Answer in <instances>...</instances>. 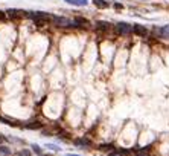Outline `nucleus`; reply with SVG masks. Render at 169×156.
<instances>
[{"label":"nucleus","instance_id":"nucleus-1","mask_svg":"<svg viewBox=\"0 0 169 156\" xmlns=\"http://www.w3.org/2000/svg\"><path fill=\"white\" fill-rule=\"evenodd\" d=\"M28 17H31V19L34 20L35 26H38V28H43V26H46V24L50 22V19H52V14H49V12L37 11V12H28Z\"/></svg>","mask_w":169,"mask_h":156},{"label":"nucleus","instance_id":"nucleus-2","mask_svg":"<svg viewBox=\"0 0 169 156\" xmlns=\"http://www.w3.org/2000/svg\"><path fill=\"white\" fill-rule=\"evenodd\" d=\"M50 22L55 24L56 28H76L72 20H69L66 17H58V15H52Z\"/></svg>","mask_w":169,"mask_h":156},{"label":"nucleus","instance_id":"nucleus-3","mask_svg":"<svg viewBox=\"0 0 169 156\" xmlns=\"http://www.w3.org/2000/svg\"><path fill=\"white\" fill-rule=\"evenodd\" d=\"M116 32L119 35H130L133 32V24L125 23V22H119L116 24Z\"/></svg>","mask_w":169,"mask_h":156},{"label":"nucleus","instance_id":"nucleus-4","mask_svg":"<svg viewBox=\"0 0 169 156\" xmlns=\"http://www.w3.org/2000/svg\"><path fill=\"white\" fill-rule=\"evenodd\" d=\"M23 15H28V12L22 11V9H14V8H11V9L6 11V17H9V19H12V20H15V19H22Z\"/></svg>","mask_w":169,"mask_h":156},{"label":"nucleus","instance_id":"nucleus-5","mask_svg":"<svg viewBox=\"0 0 169 156\" xmlns=\"http://www.w3.org/2000/svg\"><path fill=\"white\" fill-rule=\"evenodd\" d=\"M133 32H134L136 35H139V37H146L148 29L143 26V24L136 23V24H133Z\"/></svg>","mask_w":169,"mask_h":156},{"label":"nucleus","instance_id":"nucleus-6","mask_svg":"<svg viewBox=\"0 0 169 156\" xmlns=\"http://www.w3.org/2000/svg\"><path fill=\"white\" fill-rule=\"evenodd\" d=\"M23 127L28 129V130H41V129H43V124H41L40 121H31V122L24 124Z\"/></svg>","mask_w":169,"mask_h":156},{"label":"nucleus","instance_id":"nucleus-7","mask_svg":"<svg viewBox=\"0 0 169 156\" xmlns=\"http://www.w3.org/2000/svg\"><path fill=\"white\" fill-rule=\"evenodd\" d=\"M73 144L78 145V147H91V141L89 138H78L73 141Z\"/></svg>","mask_w":169,"mask_h":156},{"label":"nucleus","instance_id":"nucleus-8","mask_svg":"<svg viewBox=\"0 0 169 156\" xmlns=\"http://www.w3.org/2000/svg\"><path fill=\"white\" fill-rule=\"evenodd\" d=\"M0 122H5L6 126H11V127H17L18 122L12 118H8V116H0Z\"/></svg>","mask_w":169,"mask_h":156},{"label":"nucleus","instance_id":"nucleus-9","mask_svg":"<svg viewBox=\"0 0 169 156\" xmlns=\"http://www.w3.org/2000/svg\"><path fill=\"white\" fill-rule=\"evenodd\" d=\"M93 3H95V6L99 8V9H107V8L110 6V3H108L107 0H93Z\"/></svg>","mask_w":169,"mask_h":156},{"label":"nucleus","instance_id":"nucleus-10","mask_svg":"<svg viewBox=\"0 0 169 156\" xmlns=\"http://www.w3.org/2000/svg\"><path fill=\"white\" fill-rule=\"evenodd\" d=\"M110 26H111V24L108 23V22H96V29H98V31H104V32H105V31L110 29Z\"/></svg>","mask_w":169,"mask_h":156},{"label":"nucleus","instance_id":"nucleus-11","mask_svg":"<svg viewBox=\"0 0 169 156\" xmlns=\"http://www.w3.org/2000/svg\"><path fill=\"white\" fill-rule=\"evenodd\" d=\"M73 23H75L76 28H79V26H84V24L87 26V24H89V20H87V19H82V17H76V19L73 20Z\"/></svg>","mask_w":169,"mask_h":156},{"label":"nucleus","instance_id":"nucleus-12","mask_svg":"<svg viewBox=\"0 0 169 156\" xmlns=\"http://www.w3.org/2000/svg\"><path fill=\"white\" fill-rule=\"evenodd\" d=\"M0 156H11V148L6 145H0Z\"/></svg>","mask_w":169,"mask_h":156},{"label":"nucleus","instance_id":"nucleus-13","mask_svg":"<svg viewBox=\"0 0 169 156\" xmlns=\"http://www.w3.org/2000/svg\"><path fill=\"white\" fill-rule=\"evenodd\" d=\"M31 148H32V152H34L35 155L43 156V150H41V147H40L38 144H31Z\"/></svg>","mask_w":169,"mask_h":156},{"label":"nucleus","instance_id":"nucleus-14","mask_svg":"<svg viewBox=\"0 0 169 156\" xmlns=\"http://www.w3.org/2000/svg\"><path fill=\"white\" fill-rule=\"evenodd\" d=\"M101 152H113V145L111 144H101L99 145Z\"/></svg>","mask_w":169,"mask_h":156},{"label":"nucleus","instance_id":"nucleus-15","mask_svg":"<svg viewBox=\"0 0 169 156\" xmlns=\"http://www.w3.org/2000/svg\"><path fill=\"white\" fill-rule=\"evenodd\" d=\"M73 5L75 6H87L89 5V0H75Z\"/></svg>","mask_w":169,"mask_h":156},{"label":"nucleus","instance_id":"nucleus-16","mask_svg":"<svg viewBox=\"0 0 169 156\" xmlns=\"http://www.w3.org/2000/svg\"><path fill=\"white\" fill-rule=\"evenodd\" d=\"M46 148H49V150H54V152H61V148L55 144H46Z\"/></svg>","mask_w":169,"mask_h":156},{"label":"nucleus","instance_id":"nucleus-17","mask_svg":"<svg viewBox=\"0 0 169 156\" xmlns=\"http://www.w3.org/2000/svg\"><path fill=\"white\" fill-rule=\"evenodd\" d=\"M17 156H32V153L29 152V150H20V152H17Z\"/></svg>","mask_w":169,"mask_h":156},{"label":"nucleus","instance_id":"nucleus-18","mask_svg":"<svg viewBox=\"0 0 169 156\" xmlns=\"http://www.w3.org/2000/svg\"><path fill=\"white\" fill-rule=\"evenodd\" d=\"M108 156H124V155H122L119 150H117V152H114V150H113V152H110V153H108Z\"/></svg>","mask_w":169,"mask_h":156},{"label":"nucleus","instance_id":"nucleus-19","mask_svg":"<svg viewBox=\"0 0 169 156\" xmlns=\"http://www.w3.org/2000/svg\"><path fill=\"white\" fill-rule=\"evenodd\" d=\"M6 141H8V138H6V136H3V135L0 133V145L3 144V143H6Z\"/></svg>","mask_w":169,"mask_h":156},{"label":"nucleus","instance_id":"nucleus-20","mask_svg":"<svg viewBox=\"0 0 169 156\" xmlns=\"http://www.w3.org/2000/svg\"><path fill=\"white\" fill-rule=\"evenodd\" d=\"M119 152H120L122 155H130V153H131L130 150H125V148H119Z\"/></svg>","mask_w":169,"mask_h":156},{"label":"nucleus","instance_id":"nucleus-21","mask_svg":"<svg viewBox=\"0 0 169 156\" xmlns=\"http://www.w3.org/2000/svg\"><path fill=\"white\" fill-rule=\"evenodd\" d=\"M114 8H116L117 11H120V9L124 8V5H122V3H116V5H114Z\"/></svg>","mask_w":169,"mask_h":156},{"label":"nucleus","instance_id":"nucleus-22","mask_svg":"<svg viewBox=\"0 0 169 156\" xmlns=\"http://www.w3.org/2000/svg\"><path fill=\"white\" fill-rule=\"evenodd\" d=\"M5 19H6V12L0 11V22H2V20H5Z\"/></svg>","mask_w":169,"mask_h":156},{"label":"nucleus","instance_id":"nucleus-23","mask_svg":"<svg viewBox=\"0 0 169 156\" xmlns=\"http://www.w3.org/2000/svg\"><path fill=\"white\" fill-rule=\"evenodd\" d=\"M64 2H67L69 5H73V2H75V0H64Z\"/></svg>","mask_w":169,"mask_h":156},{"label":"nucleus","instance_id":"nucleus-24","mask_svg":"<svg viewBox=\"0 0 169 156\" xmlns=\"http://www.w3.org/2000/svg\"><path fill=\"white\" fill-rule=\"evenodd\" d=\"M137 156H146V155H145V152H140V153H137Z\"/></svg>","mask_w":169,"mask_h":156},{"label":"nucleus","instance_id":"nucleus-25","mask_svg":"<svg viewBox=\"0 0 169 156\" xmlns=\"http://www.w3.org/2000/svg\"><path fill=\"white\" fill-rule=\"evenodd\" d=\"M67 156H79V155H72V153H70V155H67Z\"/></svg>","mask_w":169,"mask_h":156},{"label":"nucleus","instance_id":"nucleus-26","mask_svg":"<svg viewBox=\"0 0 169 156\" xmlns=\"http://www.w3.org/2000/svg\"><path fill=\"white\" fill-rule=\"evenodd\" d=\"M43 156H52V155H43Z\"/></svg>","mask_w":169,"mask_h":156}]
</instances>
